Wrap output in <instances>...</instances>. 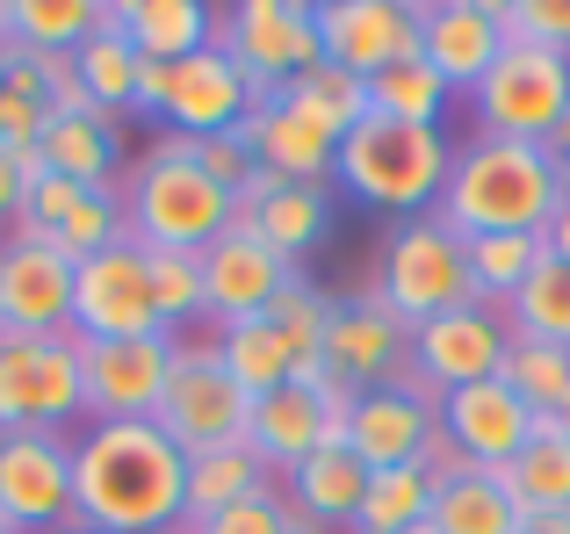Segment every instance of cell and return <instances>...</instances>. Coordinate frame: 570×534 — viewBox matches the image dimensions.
<instances>
[{"instance_id":"6da1fadb","label":"cell","mask_w":570,"mask_h":534,"mask_svg":"<svg viewBox=\"0 0 570 534\" xmlns=\"http://www.w3.org/2000/svg\"><path fill=\"white\" fill-rule=\"evenodd\" d=\"M72 521L101 534H181L188 455L159 419H109L72 441Z\"/></svg>"},{"instance_id":"7a4b0ae2","label":"cell","mask_w":570,"mask_h":534,"mask_svg":"<svg viewBox=\"0 0 570 534\" xmlns=\"http://www.w3.org/2000/svg\"><path fill=\"white\" fill-rule=\"evenodd\" d=\"M563 188V159L549 145H520V138H462L448 188L433 202L455 239H499V231H549Z\"/></svg>"},{"instance_id":"3957f363","label":"cell","mask_w":570,"mask_h":534,"mask_svg":"<svg viewBox=\"0 0 570 534\" xmlns=\"http://www.w3.org/2000/svg\"><path fill=\"white\" fill-rule=\"evenodd\" d=\"M124 225H130V246L209 254V246L238 225V202H232V188H217L203 167H195V138L159 130V145L124 181Z\"/></svg>"},{"instance_id":"277c9868","label":"cell","mask_w":570,"mask_h":534,"mask_svg":"<svg viewBox=\"0 0 570 534\" xmlns=\"http://www.w3.org/2000/svg\"><path fill=\"white\" fill-rule=\"evenodd\" d=\"M448 167H455L448 130L390 123V116L354 123L333 152V181L347 188L354 202L390 210V217H433V202H441V188H448Z\"/></svg>"},{"instance_id":"5b68a950","label":"cell","mask_w":570,"mask_h":534,"mask_svg":"<svg viewBox=\"0 0 570 534\" xmlns=\"http://www.w3.org/2000/svg\"><path fill=\"white\" fill-rule=\"evenodd\" d=\"M368 289H376L404 325H426V318H448V310L476 304L470 254H462V239L441 217H404L376 246V281H368Z\"/></svg>"},{"instance_id":"8992f818","label":"cell","mask_w":570,"mask_h":534,"mask_svg":"<svg viewBox=\"0 0 570 534\" xmlns=\"http://www.w3.org/2000/svg\"><path fill=\"white\" fill-rule=\"evenodd\" d=\"M476 101V130L484 138H520V145H549L570 116V58L542 51L528 37H505L499 66L470 87Z\"/></svg>"},{"instance_id":"52a82bcc","label":"cell","mask_w":570,"mask_h":534,"mask_svg":"<svg viewBox=\"0 0 570 534\" xmlns=\"http://www.w3.org/2000/svg\"><path fill=\"white\" fill-rule=\"evenodd\" d=\"M159 434L181 455H217V448H246L253 434V397L232 383V368L217 362V339H181L174 347V376L159 397Z\"/></svg>"},{"instance_id":"ba28073f","label":"cell","mask_w":570,"mask_h":534,"mask_svg":"<svg viewBox=\"0 0 570 534\" xmlns=\"http://www.w3.org/2000/svg\"><path fill=\"white\" fill-rule=\"evenodd\" d=\"M80 405V339H0V434H66Z\"/></svg>"},{"instance_id":"9c48e42d","label":"cell","mask_w":570,"mask_h":534,"mask_svg":"<svg viewBox=\"0 0 570 534\" xmlns=\"http://www.w3.org/2000/svg\"><path fill=\"white\" fill-rule=\"evenodd\" d=\"M217 43H224V58L261 87V101L275 95V87H289L296 72L325 66L318 8H311V0H238V8H224Z\"/></svg>"},{"instance_id":"30bf717a","label":"cell","mask_w":570,"mask_h":534,"mask_svg":"<svg viewBox=\"0 0 570 534\" xmlns=\"http://www.w3.org/2000/svg\"><path fill=\"white\" fill-rule=\"evenodd\" d=\"M174 333L153 339H80V405L87 426H109V419H153L159 397H167L174 376Z\"/></svg>"},{"instance_id":"8fae6325","label":"cell","mask_w":570,"mask_h":534,"mask_svg":"<svg viewBox=\"0 0 570 534\" xmlns=\"http://www.w3.org/2000/svg\"><path fill=\"white\" fill-rule=\"evenodd\" d=\"M153 333H167V325H159L145 246L124 239L72 267V339H153Z\"/></svg>"},{"instance_id":"7c38bea8","label":"cell","mask_w":570,"mask_h":534,"mask_svg":"<svg viewBox=\"0 0 570 534\" xmlns=\"http://www.w3.org/2000/svg\"><path fill=\"white\" fill-rule=\"evenodd\" d=\"M318 354H325V368H333V383H347V390L362 397V390H383V383L412 376V325H404L376 289L333 296Z\"/></svg>"},{"instance_id":"4fadbf2b","label":"cell","mask_w":570,"mask_h":534,"mask_svg":"<svg viewBox=\"0 0 570 534\" xmlns=\"http://www.w3.org/2000/svg\"><path fill=\"white\" fill-rule=\"evenodd\" d=\"M505 347H513V325L491 304H462L448 318L412 325V383H426L433 397L462 390V383H491L505 368Z\"/></svg>"},{"instance_id":"5bb4252c","label":"cell","mask_w":570,"mask_h":534,"mask_svg":"<svg viewBox=\"0 0 570 534\" xmlns=\"http://www.w3.org/2000/svg\"><path fill=\"white\" fill-rule=\"evenodd\" d=\"M0 521L14 534L72 527V441L66 434H0Z\"/></svg>"},{"instance_id":"9a60e30c","label":"cell","mask_w":570,"mask_h":534,"mask_svg":"<svg viewBox=\"0 0 570 534\" xmlns=\"http://www.w3.org/2000/svg\"><path fill=\"white\" fill-rule=\"evenodd\" d=\"M51 333H72V260L29 231H8L0 239V339Z\"/></svg>"},{"instance_id":"2e32d148","label":"cell","mask_w":570,"mask_h":534,"mask_svg":"<svg viewBox=\"0 0 570 534\" xmlns=\"http://www.w3.org/2000/svg\"><path fill=\"white\" fill-rule=\"evenodd\" d=\"M441 397L426 383H383V390L354 397V426H347V448L362 455L368 469H412L441 455Z\"/></svg>"},{"instance_id":"e0dca14e","label":"cell","mask_w":570,"mask_h":534,"mask_svg":"<svg viewBox=\"0 0 570 534\" xmlns=\"http://www.w3.org/2000/svg\"><path fill=\"white\" fill-rule=\"evenodd\" d=\"M325 66L376 80L397 58H419V8L412 0H318Z\"/></svg>"},{"instance_id":"ac0fdd59","label":"cell","mask_w":570,"mask_h":534,"mask_svg":"<svg viewBox=\"0 0 570 534\" xmlns=\"http://www.w3.org/2000/svg\"><path fill=\"white\" fill-rule=\"evenodd\" d=\"M253 109H261V87L224 58V43H209V51H195L167 72L159 130H174V138H224V130H246Z\"/></svg>"},{"instance_id":"d6986e66","label":"cell","mask_w":570,"mask_h":534,"mask_svg":"<svg viewBox=\"0 0 570 534\" xmlns=\"http://www.w3.org/2000/svg\"><path fill=\"white\" fill-rule=\"evenodd\" d=\"M433 419H441V448L455 455V463H470V469H505L534 441V412L520 405L499 376L448 390Z\"/></svg>"},{"instance_id":"ffe728a7","label":"cell","mask_w":570,"mask_h":534,"mask_svg":"<svg viewBox=\"0 0 570 534\" xmlns=\"http://www.w3.org/2000/svg\"><path fill=\"white\" fill-rule=\"evenodd\" d=\"M505 51V8L499 0H426L419 8V58L455 95H470Z\"/></svg>"},{"instance_id":"44dd1931","label":"cell","mask_w":570,"mask_h":534,"mask_svg":"<svg viewBox=\"0 0 570 534\" xmlns=\"http://www.w3.org/2000/svg\"><path fill=\"white\" fill-rule=\"evenodd\" d=\"M296 281V267L261 239V231L232 225L217 246L203 254V296H209V318L217 325H238V318H261L282 289Z\"/></svg>"},{"instance_id":"7402d4cb","label":"cell","mask_w":570,"mask_h":534,"mask_svg":"<svg viewBox=\"0 0 570 534\" xmlns=\"http://www.w3.org/2000/svg\"><path fill=\"white\" fill-rule=\"evenodd\" d=\"M238 225L261 231V239L296 267L304 254H318L325 231H333V196H325V188H304V181H275V174H253V181L238 188Z\"/></svg>"},{"instance_id":"603a6c76","label":"cell","mask_w":570,"mask_h":534,"mask_svg":"<svg viewBox=\"0 0 570 534\" xmlns=\"http://www.w3.org/2000/svg\"><path fill=\"white\" fill-rule=\"evenodd\" d=\"M101 22L124 29L138 58H153V66H181V58H195V51L217 43L224 8H209V0H101Z\"/></svg>"},{"instance_id":"cb8c5ba5","label":"cell","mask_w":570,"mask_h":534,"mask_svg":"<svg viewBox=\"0 0 570 534\" xmlns=\"http://www.w3.org/2000/svg\"><path fill=\"white\" fill-rule=\"evenodd\" d=\"M520 506H513V484L505 469H470L455 455H433V521L426 534H513Z\"/></svg>"},{"instance_id":"d4e9b609","label":"cell","mask_w":570,"mask_h":534,"mask_svg":"<svg viewBox=\"0 0 570 534\" xmlns=\"http://www.w3.org/2000/svg\"><path fill=\"white\" fill-rule=\"evenodd\" d=\"M282 498H289V513L304 527L347 534L354 521H362V498H368V463L354 448H318V455H304V463L282 477Z\"/></svg>"},{"instance_id":"484cf974","label":"cell","mask_w":570,"mask_h":534,"mask_svg":"<svg viewBox=\"0 0 570 534\" xmlns=\"http://www.w3.org/2000/svg\"><path fill=\"white\" fill-rule=\"evenodd\" d=\"M37 159H43V174H66V181H80V188H124L116 181V174H124V130L101 109L51 116L43 138H37Z\"/></svg>"},{"instance_id":"4316f807","label":"cell","mask_w":570,"mask_h":534,"mask_svg":"<svg viewBox=\"0 0 570 534\" xmlns=\"http://www.w3.org/2000/svg\"><path fill=\"white\" fill-rule=\"evenodd\" d=\"M253 455H261L275 477H289L304 455L325 448V390H304V383H282V390L253 397Z\"/></svg>"},{"instance_id":"83f0119b","label":"cell","mask_w":570,"mask_h":534,"mask_svg":"<svg viewBox=\"0 0 570 534\" xmlns=\"http://www.w3.org/2000/svg\"><path fill=\"white\" fill-rule=\"evenodd\" d=\"M246 145H253V159H261V174H275V181H304V188L333 181V152L340 145L325 138V130H311L304 116H289L275 95L246 116Z\"/></svg>"},{"instance_id":"f1b7e54d","label":"cell","mask_w":570,"mask_h":534,"mask_svg":"<svg viewBox=\"0 0 570 534\" xmlns=\"http://www.w3.org/2000/svg\"><path fill=\"white\" fill-rule=\"evenodd\" d=\"M275 101L289 116H304L311 130H325V138H347L354 123H368V80H354V72H340V66H311V72H296L289 87H275Z\"/></svg>"},{"instance_id":"f546056e","label":"cell","mask_w":570,"mask_h":534,"mask_svg":"<svg viewBox=\"0 0 570 534\" xmlns=\"http://www.w3.org/2000/svg\"><path fill=\"white\" fill-rule=\"evenodd\" d=\"M520 513H570V434L563 419H534V441L505 463Z\"/></svg>"},{"instance_id":"4dcf8cb0","label":"cell","mask_w":570,"mask_h":534,"mask_svg":"<svg viewBox=\"0 0 570 534\" xmlns=\"http://www.w3.org/2000/svg\"><path fill=\"white\" fill-rule=\"evenodd\" d=\"M275 492V469L246 448H217V455H188V527H203L209 513L238 506V498H261Z\"/></svg>"},{"instance_id":"1f68e13d","label":"cell","mask_w":570,"mask_h":534,"mask_svg":"<svg viewBox=\"0 0 570 534\" xmlns=\"http://www.w3.org/2000/svg\"><path fill=\"white\" fill-rule=\"evenodd\" d=\"M217 362L232 368V383L246 397H267V390H282V383L296 376V354H289V339L275 333L267 318H238V325H217Z\"/></svg>"},{"instance_id":"d6a6232c","label":"cell","mask_w":570,"mask_h":534,"mask_svg":"<svg viewBox=\"0 0 570 534\" xmlns=\"http://www.w3.org/2000/svg\"><path fill=\"white\" fill-rule=\"evenodd\" d=\"M426 521H433V463L368 469V498L354 534H426Z\"/></svg>"},{"instance_id":"836d02e7","label":"cell","mask_w":570,"mask_h":534,"mask_svg":"<svg viewBox=\"0 0 570 534\" xmlns=\"http://www.w3.org/2000/svg\"><path fill=\"white\" fill-rule=\"evenodd\" d=\"M101 29V0H8V43L43 58H72Z\"/></svg>"},{"instance_id":"e575fe53","label":"cell","mask_w":570,"mask_h":534,"mask_svg":"<svg viewBox=\"0 0 570 534\" xmlns=\"http://www.w3.org/2000/svg\"><path fill=\"white\" fill-rule=\"evenodd\" d=\"M462 254H470V281H476V304L505 310L520 289H528V275L549 260L542 231H499V239H462Z\"/></svg>"},{"instance_id":"d590c367","label":"cell","mask_w":570,"mask_h":534,"mask_svg":"<svg viewBox=\"0 0 570 534\" xmlns=\"http://www.w3.org/2000/svg\"><path fill=\"white\" fill-rule=\"evenodd\" d=\"M448 101H455V87H448L441 72L426 66V58H397L390 72H376V80H368V116H390V123L441 130Z\"/></svg>"},{"instance_id":"8d00e7d4","label":"cell","mask_w":570,"mask_h":534,"mask_svg":"<svg viewBox=\"0 0 570 534\" xmlns=\"http://www.w3.org/2000/svg\"><path fill=\"white\" fill-rule=\"evenodd\" d=\"M138 66L145 58L130 51V37L124 29H109L101 22L95 37L72 51V72H80V87H87V101H95L101 116H130V95H138Z\"/></svg>"},{"instance_id":"74e56055","label":"cell","mask_w":570,"mask_h":534,"mask_svg":"<svg viewBox=\"0 0 570 534\" xmlns=\"http://www.w3.org/2000/svg\"><path fill=\"white\" fill-rule=\"evenodd\" d=\"M499 383L534 412V419H563V405H570V354L542 347V339H513Z\"/></svg>"},{"instance_id":"f35d334b","label":"cell","mask_w":570,"mask_h":534,"mask_svg":"<svg viewBox=\"0 0 570 534\" xmlns=\"http://www.w3.org/2000/svg\"><path fill=\"white\" fill-rule=\"evenodd\" d=\"M505 325H513V339H542V347H563L570 354V267L563 260L534 267L528 289L505 304Z\"/></svg>"},{"instance_id":"ab89813d","label":"cell","mask_w":570,"mask_h":534,"mask_svg":"<svg viewBox=\"0 0 570 534\" xmlns=\"http://www.w3.org/2000/svg\"><path fill=\"white\" fill-rule=\"evenodd\" d=\"M145 267H153V296H159V325H167V333H181V325L209 318L203 254H167V246H145Z\"/></svg>"},{"instance_id":"60d3db41","label":"cell","mask_w":570,"mask_h":534,"mask_svg":"<svg viewBox=\"0 0 570 534\" xmlns=\"http://www.w3.org/2000/svg\"><path fill=\"white\" fill-rule=\"evenodd\" d=\"M325 310H333V296H325L318 281H304V275H296L289 289H282L275 304L261 310V318L275 325L282 339H289V354H296V362H311V354L325 347Z\"/></svg>"},{"instance_id":"b9f144b4","label":"cell","mask_w":570,"mask_h":534,"mask_svg":"<svg viewBox=\"0 0 570 534\" xmlns=\"http://www.w3.org/2000/svg\"><path fill=\"white\" fill-rule=\"evenodd\" d=\"M304 521L289 513V498L282 492H261V498H238V506H224V513H209L203 527H188V534H296Z\"/></svg>"},{"instance_id":"7bdbcfd3","label":"cell","mask_w":570,"mask_h":534,"mask_svg":"<svg viewBox=\"0 0 570 534\" xmlns=\"http://www.w3.org/2000/svg\"><path fill=\"white\" fill-rule=\"evenodd\" d=\"M505 8V37H528L542 51L570 58V0H499Z\"/></svg>"},{"instance_id":"ee69618b","label":"cell","mask_w":570,"mask_h":534,"mask_svg":"<svg viewBox=\"0 0 570 534\" xmlns=\"http://www.w3.org/2000/svg\"><path fill=\"white\" fill-rule=\"evenodd\" d=\"M195 167H203L217 188H232V202H238V188L261 174V159H253L246 130H224V138H195Z\"/></svg>"},{"instance_id":"f6af8a7d","label":"cell","mask_w":570,"mask_h":534,"mask_svg":"<svg viewBox=\"0 0 570 534\" xmlns=\"http://www.w3.org/2000/svg\"><path fill=\"white\" fill-rule=\"evenodd\" d=\"M43 123H51V101H37L29 87L0 80V145H8V152H37Z\"/></svg>"},{"instance_id":"bcb514c9","label":"cell","mask_w":570,"mask_h":534,"mask_svg":"<svg viewBox=\"0 0 570 534\" xmlns=\"http://www.w3.org/2000/svg\"><path fill=\"white\" fill-rule=\"evenodd\" d=\"M43 174V159L37 152H8L0 145V225H14L22 217V196H29V181Z\"/></svg>"},{"instance_id":"7dc6e473","label":"cell","mask_w":570,"mask_h":534,"mask_svg":"<svg viewBox=\"0 0 570 534\" xmlns=\"http://www.w3.org/2000/svg\"><path fill=\"white\" fill-rule=\"evenodd\" d=\"M542 246H549V260H563V267H570V167H563V188H557V210H549Z\"/></svg>"},{"instance_id":"c3c4849f","label":"cell","mask_w":570,"mask_h":534,"mask_svg":"<svg viewBox=\"0 0 570 534\" xmlns=\"http://www.w3.org/2000/svg\"><path fill=\"white\" fill-rule=\"evenodd\" d=\"M513 534H570V513H520Z\"/></svg>"},{"instance_id":"681fc988","label":"cell","mask_w":570,"mask_h":534,"mask_svg":"<svg viewBox=\"0 0 570 534\" xmlns=\"http://www.w3.org/2000/svg\"><path fill=\"white\" fill-rule=\"evenodd\" d=\"M549 152H557L563 167H570V116H563V130H557V138H549Z\"/></svg>"},{"instance_id":"f907efd6","label":"cell","mask_w":570,"mask_h":534,"mask_svg":"<svg viewBox=\"0 0 570 534\" xmlns=\"http://www.w3.org/2000/svg\"><path fill=\"white\" fill-rule=\"evenodd\" d=\"M58 534H101V527H80V521H72V527H58Z\"/></svg>"},{"instance_id":"816d5d0a","label":"cell","mask_w":570,"mask_h":534,"mask_svg":"<svg viewBox=\"0 0 570 534\" xmlns=\"http://www.w3.org/2000/svg\"><path fill=\"white\" fill-rule=\"evenodd\" d=\"M563 434H570V405H563Z\"/></svg>"},{"instance_id":"f5cc1de1","label":"cell","mask_w":570,"mask_h":534,"mask_svg":"<svg viewBox=\"0 0 570 534\" xmlns=\"http://www.w3.org/2000/svg\"><path fill=\"white\" fill-rule=\"evenodd\" d=\"M0 534H14V527H8V521H0Z\"/></svg>"},{"instance_id":"db71d44e","label":"cell","mask_w":570,"mask_h":534,"mask_svg":"<svg viewBox=\"0 0 570 534\" xmlns=\"http://www.w3.org/2000/svg\"><path fill=\"white\" fill-rule=\"evenodd\" d=\"M296 534H311V527H296Z\"/></svg>"},{"instance_id":"11a10c76","label":"cell","mask_w":570,"mask_h":534,"mask_svg":"<svg viewBox=\"0 0 570 534\" xmlns=\"http://www.w3.org/2000/svg\"><path fill=\"white\" fill-rule=\"evenodd\" d=\"M181 534H188V527H181Z\"/></svg>"}]
</instances>
